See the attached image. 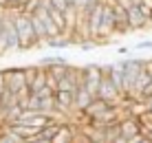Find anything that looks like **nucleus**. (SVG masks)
<instances>
[{"instance_id": "2", "label": "nucleus", "mask_w": 152, "mask_h": 143, "mask_svg": "<svg viewBox=\"0 0 152 143\" xmlns=\"http://www.w3.org/2000/svg\"><path fill=\"white\" fill-rule=\"evenodd\" d=\"M4 75V88L9 93L18 95V104H22L24 99L29 97L27 90V79H24V68H9V71H2Z\"/></svg>"}, {"instance_id": "3", "label": "nucleus", "mask_w": 152, "mask_h": 143, "mask_svg": "<svg viewBox=\"0 0 152 143\" xmlns=\"http://www.w3.org/2000/svg\"><path fill=\"white\" fill-rule=\"evenodd\" d=\"M2 11V9H0ZM0 26H2L4 35H7V53H18L20 51V40H18V31H15L13 18L7 13H2V20H0Z\"/></svg>"}, {"instance_id": "13", "label": "nucleus", "mask_w": 152, "mask_h": 143, "mask_svg": "<svg viewBox=\"0 0 152 143\" xmlns=\"http://www.w3.org/2000/svg\"><path fill=\"white\" fill-rule=\"evenodd\" d=\"M143 104H145V110H152V95L150 97H143Z\"/></svg>"}, {"instance_id": "18", "label": "nucleus", "mask_w": 152, "mask_h": 143, "mask_svg": "<svg viewBox=\"0 0 152 143\" xmlns=\"http://www.w3.org/2000/svg\"><path fill=\"white\" fill-rule=\"evenodd\" d=\"M86 143H95V141H86Z\"/></svg>"}, {"instance_id": "12", "label": "nucleus", "mask_w": 152, "mask_h": 143, "mask_svg": "<svg viewBox=\"0 0 152 143\" xmlns=\"http://www.w3.org/2000/svg\"><path fill=\"white\" fill-rule=\"evenodd\" d=\"M117 53H119V55L130 57V55H132V49H130V46H119V49H117Z\"/></svg>"}, {"instance_id": "7", "label": "nucleus", "mask_w": 152, "mask_h": 143, "mask_svg": "<svg viewBox=\"0 0 152 143\" xmlns=\"http://www.w3.org/2000/svg\"><path fill=\"white\" fill-rule=\"evenodd\" d=\"M55 64H62V66H69V60L66 57H62V55H46V57H42L40 60V66H55Z\"/></svg>"}, {"instance_id": "5", "label": "nucleus", "mask_w": 152, "mask_h": 143, "mask_svg": "<svg viewBox=\"0 0 152 143\" xmlns=\"http://www.w3.org/2000/svg\"><path fill=\"white\" fill-rule=\"evenodd\" d=\"M126 15H128V26H130V31H132V29H141V26H148V24H150V20L141 13L139 4H132L130 9H126Z\"/></svg>"}, {"instance_id": "9", "label": "nucleus", "mask_w": 152, "mask_h": 143, "mask_svg": "<svg viewBox=\"0 0 152 143\" xmlns=\"http://www.w3.org/2000/svg\"><path fill=\"white\" fill-rule=\"evenodd\" d=\"M97 46H99V44H97V42L93 40V38H91V42H88V40H82V42H80V51H84V53H86V51H93V49H97Z\"/></svg>"}, {"instance_id": "15", "label": "nucleus", "mask_w": 152, "mask_h": 143, "mask_svg": "<svg viewBox=\"0 0 152 143\" xmlns=\"http://www.w3.org/2000/svg\"><path fill=\"white\" fill-rule=\"evenodd\" d=\"M2 90H4V75L0 73V93H2Z\"/></svg>"}, {"instance_id": "8", "label": "nucleus", "mask_w": 152, "mask_h": 143, "mask_svg": "<svg viewBox=\"0 0 152 143\" xmlns=\"http://www.w3.org/2000/svg\"><path fill=\"white\" fill-rule=\"evenodd\" d=\"M29 18H31V24H33V31H35V35H38V40H40V44H42V42L46 40V31H44V24L40 22V18H38L35 13H31Z\"/></svg>"}, {"instance_id": "11", "label": "nucleus", "mask_w": 152, "mask_h": 143, "mask_svg": "<svg viewBox=\"0 0 152 143\" xmlns=\"http://www.w3.org/2000/svg\"><path fill=\"white\" fill-rule=\"evenodd\" d=\"M134 49L137 51H152V40H139L134 44Z\"/></svg>"}, {"instance_id": "4", "label": "nucleus", "mask_w": 152, "mask_h": 143, "mask_svg": "<svg viewBox=\"0 0 152 143\" xmlns=\"http://www.w3.org/2000/svg\"><path fill=\"white\" fill-rule=\"evenodd\" d=\"M95 97H97V99H104V101H108V104H117L119 99H121V95H119L117 88L110 84V79L104 75L102 79H99V86H97Z\"/></svg>"}, {"instance_id": "1", "label": "nucleus", "mask_w": 152, "mask_h": 143, "mask_svg": "<svg viewBox=\"0 0 152 143\" xmlns=\"http://www.w3.org/2000/svg\"><path fill=\"white\" fill-rule=\"evenodd\" d=\"M13 18V24H15V31H18V40H20V51H29L33 46L40 44L38 35L33 31V24H31V18L27 13H18V15H11Z\"/></svg>"}, {"instance_id": "14", "label": "nucleus", "mask_w": 152, "mask_h": 143, "mask_svg": "<svg viewBox=\"0 0 152 143\" xmlns=\"http://www.w3.org/2000/svg\"><path fill=\"white\" fill-rule=\"evenodd\" d=\"M24 0H7V4H18V7H22Z\"/></svg>"}, {"instance_id": "17", "label": "nucleus", "mask_w": 152, "mask_h": 143, "mask_svg": "<svg viewBox=\"0 0 152 143\" xmlns=\"http://www.w3.org/2000/svg\"><path fill=\"white\" fill-rule=\"evenodd\" d=\"M66 4H75V0H66Z\"/></svg>"}, {"instance_id": "10", "label": "nucleus", "mask_w": 152, "mask_h": 143, "mask_svg": "<svg viewBox=\"0 0 152 143\" xmlns=\"http://www.w3.org/2000/svg\"><path fill=\"white\" fill-rule=\"evenodd\" d=\"M44 84H46V86H49V88H51V90H53V93L57 90V79H55L53 75H51L49 71H46V75H44Z\"/></svg>"}, {"instance_id": "16", "label": "nucleus", "mask_w": 152, "mask_h": 143, "mask_svg": "<svg viewBox=\"0 0 152 143\" xmlns=\"http://www.w3.org/2000/svg\"><path fill=\"white\" fill-rule=\"evenodd\" d=\"M137 143H152V141H150V139H148V136H145V134H143V136H141V139H139Z\"/></svg>"}, {"instance_id": "6", "label": "nucleus", "mask_w": 152, "mask_h": 143, "mask_svg": "<svg viewBox=\"0 0 152 143\" xmlns=\"http://www.w3.org/2000/svg\"><path fill=\"white\" fill-rule=\"evenodd\" d=\"M75 141V132L69 123H60V128L53 136H51V143H73Z\"/></svg>"}]
</instances>
